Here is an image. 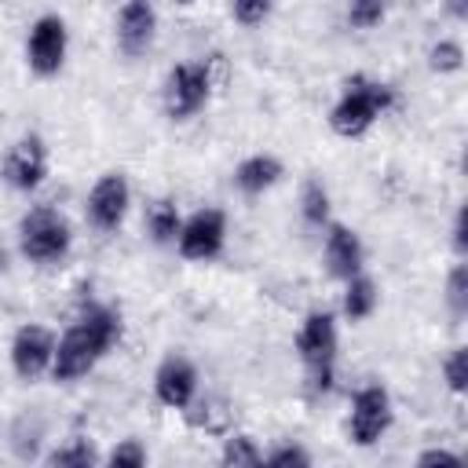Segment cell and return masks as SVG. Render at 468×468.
<instances>
[{"instance_id": "f546056e", "label": "cell", "mask_w": 468, "mask_h": 468, "mask_svg": "<svg viewBox=\"0 0 468 468\" xmlns=\"http://www.w3.org/2000/svg\"><path fill=\"white\" fill-rule=\"evenodd\" d=\"M453 252H457V260H464V252H468V234H464V208H457V216H453Z\"/></svg>"}, {"instance_id": "83f0119b", "label": "cell", "mask_w": 468, "mask_h": 468, "mask_svg": "<svg viewBox=\"0 0 468 468\" xmlns=\"http://www.w3.org/2000/svg\"><path fill=\"white\" fill-rule=\"evenodd\" d=\"M263 461L274 464V468H292V464H296V468H307V464H311V453H307L300 442H278L274 450L263 453Z\"/></svg>"}, {"instance_id": "5b68a950", "label": "cell", "mask_w": 468, "mask_h": 468, "mask_svg": "<svg viewBox=\"0 0 468 468\" xmlns=\"http://www.w3.org/2000/svg\"><path fill=\"white\" fill-rule=\"evenodd\" d=\"M212 88H216V55H212V58H186V62L168 66L165 84H161L165 113H168L172 121H190V117H197V113L208 106Z\"/></svg>"}, {"instance_id": "4dcf8cb0", "label": "cell", "mask_w": 468, "mask_h": 468, "mask_svg": "<svg viewBox=\"0 0 468 468\" xmlns=\"http://www.w3.org/2000/svg\"><path fill=\"white\" fill-rule=\"evenodd\" d=\"M442 7H446V15L453 22H464L468 18V0H442Z\"/></svg>"}, {"instance_id": "d4e9b609", "label": "cell", "mask_w": 468, "mask_h": 468, "mask_svg": "<svg viewBox=\"0 0 468 468\" xmlns=\"http://www.w3.org/2000/svg\"><path fill=\"white\" fill-rule=\"evenodd\" d=\"M274 11V0H230V18L241 26V29H256L271 18Z\"/></svg>"}, {"instance_id": "cb8c5ba5", "label": "cell", "mask_w": 468, "mask_h": 468, "mask_svg": "<svg viewBox=\"0 0 468 468\" xmlns=\"http://www.w3.org/2000/svg\"><path fill=\"white\" fill-rule=\"evenodd\" d=\"M442 380L450 395H464L468 391V347H453L442 358Z\"/></svg>"}, {"instance_id": "2e32d148", "label": "cell", "mask_w": 468, "mask_h": 468, "mask_svg": "<svg viewBox=\"0 0 468 468\" xmlns=\"http://www.w3.org/2000/svg\"><path fill=\"white\" fill-rule=\"evenodd\" d=\"M179 227H183V212H179V205H176L172 197H154V201L146 205V212H143V230H146V238H150L154 245H161V249L176 245Z\"/></svg>"}, {"instance_id": "9c48e42d", "label": "cell", "mask_w": 468, "mask_h": 468, "mask_svg": "<svg viewBox=\"0 0 468 468\" xmlns=\"http://www.w3.org/2000/svg\"><path fill=\"white\" fill-rule=\"evenodd\" d=\"M48 143L44 135L37 132H26L18 135L7 150H4V161H0V179L15 190V194H33L40 190V183L48 179Z\"/></svg>"}, {"instance_id": "d6986e66", "label": "cell", "mask_w": 468, "mask_h": 468, "mask_svg": "<svg viewBox=\"0 0 468 468\" xmlns=\"http://www.w3.org/2000/svg\"><path fill=\"white\" fill-rule=\"evenodd\" d=\"M44 461L55 464V468H91V464H102V453L91 446V439L73 435V439H66L62 446H55Z\"/></svg>"}, {"instance_id": "f1b7e54d", "label": "cell", "mask_w": 468, "mask_h": 468, "mask_svg": "<svg viewBox=\"0 0 468 468\" xmlns=\"http://www.w3.org/2000/svg\"><path fill=\"white\" fill-rule=\"evenodd\" d=\"M417 464L428 468V464H446V468H457L461 464V453L446 450V446H431V450H420L417 453Z\"/></svg>"}, {"instance_id": "52a82bcc", "label": "cell", "mask_w": 468, "mask_h": 468, "mask_svg": "<svg viewBox=\"0 0 468 468\" xmlns=\"http://www.w3.org/2000/svg\"><path fill=\"white\" fill-rule=\"evenodd\" d=\"M128 212H132V183H128V176L124 172H102L91 183L88 197H84V216H88L91 230L117 234L124 227Z\"/></svg>"}, {"instance_id": "ba28073f", "label": "cell", "mask_w": 468, "mask_h": 468, "mask_svg": "<svg viewBox=\"0 0 468 468\" xmlns=\"http://www.w3.org/2000/svg\"><path fill=\"white\" fill-rule=\"evenodd\" d=\"M69 55V29L62 15H40L33 18L29 33H26V66L37 77H58Z\"/></svg>"}, {"instance_id": "6da1fadb", "label": "cell", "mask_w": 468, "mask_h": 468, "mask_svg": "<svg viewBox=\"0 0 468 468\" xmlns=\"http://www.w3.org/2000/svg\"><path fill=\"white\" fill-rule=\"evenodd\" d=\"M124 322L121 311L99 300H88L77 318L62 329V336L55 340V358H51V377L58 384H73L80 377H88L117 344H121Z\"/></svg>"}, {"instance_id": "8fae6325", "label": "cell", "mask_w": 468, "mask_h": 468, "mask_svg": "<svg viewBox=\"0 0 468 468\" xmlns=\"http://www.w3.org/2000/svg\"><path fill=\"white\" fill-rule=\"evenodd\" d=\"M55 333L40 322H22L15 333H11V344H7V362H11V373L26 384L40 380L44 373H51V358H55Z\"/></svg>"}, {"instance_id": "8992f818", "label": "cell", "mask_w": 468, "mask_h": 468, "mask_svg": "<svg viewBox=\"0 0 468 468\" xmlns=\"http://www.w3.org/2000/svg\"><path fill=\"white\" fill-rule=\"evenodd\" d=\"M395 420V402L384 384H362L351 395V413H347V435L355 446H377Z\"/></svg>"}, {"instance_id": "7402d4cb", "label": "cell", "mask_w": 468, "mask_h": 468, "mask_svg": "<svg viewBox=\"0 0 468 468\" xmlns=\"http://www.w3.org/2000/svg\"><path fill=\"white\" fill-rule=\"evenodd\" d=\"M428 69L439 73V77L461 73V69H464V48H461V40H453V37L435 40V44L428 48Z\"/></svg>"}, {"instance_id": "603a6c76", "label": "cell", "mask_w": 468, "mask_h": 468, "mask_svg": "<svg viewBox=\"0 0 468 468\" xmlns=\"http://www.w3.org/2000/svg\"><path fill=\"white\" fill-rule=\"evenodd\" d=\"M442 300H446V307H450L453 318H464V314H468V267H464V263H453V267H450Z\"/></svg>"}, {"instance_id": "484cf974", "label": "cell", "mask_w": 468, "mask_h": 468, "mask_svg": "<svg viewBox=\"0 0 468 468\" xmlns=\"http://www.w3.org/2000/svg\"><path fill=\"white\" fill-rule=\"evenodd\" d=\"M102 461L113 464V468H143L150 461V453H146V446L139 439H121L110 453H102Z\"/></svg>"}, {"instance_id": "4fadbf2b", "label": "cell", "mask_w": 468, "mask_h": 468, "mask_svg": "<svg viewBox=\"0 0 468 468\" xmlns=\"http://www.w3.org/2000/svg\"><path fill=\"white\" fill-rule=\"evenodd\" d=\"M322 263L329 271V278L347 282L366 267V245L358 238V230H351L347 223H325L322 227Z\"/></svg>"}, {"instance_id": "44dd1931", "label": "cell", "mask_w": 468, "mask_h": 468, "mask_svg": "<svg viewBox=\"0 0 468 468\" xmlns=\"http://www.w3.org/2000/svg\"><path fill=\"white\" fill-rule=\"evenodd\" d=\"M223 464H263V450L249 431H227L223 435V450H219Z\"/></svg>"}, {"instance_id": "9a60e30c", "label": "cell", "mask_w": 468, "mask_h": 468, "mask_svg": "<svg viewBox=\"0 0 468 468\" xmlns=\"http://www.w3.org/2000/svg\"><path fill=\"white\" fill-rule=\"evenodd\" d=\"M282 176H285V165L274 157V154H249L245 161H238V168H234V186H238V194H245V197H263L267 190H274L278 183H282Z\"/></svg>"}, {"instance_id": "1f68e13d", "label": "cell", "mask_w": 468, "mask_h": 468, "mask_svg": "<svg viewBox=\"0 0 468 468\" xmlns=\"http://www.w3.org/2000/svg\"><path fill=\"white\" fill-rule=\"evenodd\" d=\"M172 4H179V7H190V4H197V0H172Z\"/></svg>"}, {"instance_id": "5bb4252c", "label": "cell", "mask_w": 468, "mask_h": 468, "mask_svg": "<svg viewBox=\"0 0 468 468\" xmlns=\"http://www.w3.org/2000/svg\"><path fill=\"white\" fill-rule=\"evenodd\" d=\"M117 48L128 58H143L157 40V11L150 0H124L117 11Z\"/></svg>"}, {"instance_id": "ac0fdd59", "label": "cell", "mask_w": 468, "mask_h": 468, "mask_svg": "<svg viewBox=\"0 0 468 468\" xmlns=\"http://www.w3.org/2000/svg\"><path fill=\"white\" fill-rule=\"evenodd\" d=\"M300 216L314 230H322L333 219V197H329V186L318 176L303 179V186H300Z\"/></svg>"}, {"instance_id": "4316f807", "label": "cell", "mask_w": 468, "mask_h": 468, "mask_svg": "<svg viewBox=\"0 0 468 468\" xmlns=\"http://www.w3.org/2000/svg\"><path fill=\"white\" fill-rule=\"evenodd\" d=\"M384 11H388V0H351L347 22L355 29H373V26L384 22Z\"/></svg>"}, {"instance_id": "277c9868", "label": "cell", "mask_w": 468, "mask_h": 468, "mask_svg": "<svg viewBox=\"0 0 468 468\" xmlns=\"http://www.w3.org/2000/svg\"><path fill=\"white\" fill-rule=\"evenodd\" d=\"M73 249L69 219L51 205H33L18 219V252L33 267H58Z\"/></svg>"}, {"instance_id": "7a4b0ae2", "label": "cell", "mask_w": 468, "mask_h": 468, "mask_svg": "<svg viewBox=\"0 0 468 468\" xmlns=\"http://www.w3.org/2000/svg\"><path fill=\"white\" fill-rule=\"evenodd\" d=\"M395 106H399V91L388 80H377L369 73H351L340 84L336 102L329 106V128L340 139H362Z\"/></svg>"}, {"instance_id": "30bf717a", "label": "cell", "mask_w": 468, "mask_h": 468, "mask_svg": "<svg viewBox=\"0 0 468 468\" xmlns=\"http://www.w3.org/2000/svg\"><path fill=\"white\" fill-rule=\"evenodd\" d=\"M227 245V216L223 208H197L190 216H183V227H179V238H176V252L186 260V263H208L223 252Z\"/></svg>"}, {"instance_id": "3957f363", "label": "cell", "mask_w": 468, "mask_h": 468, "mask_svg": "<svg viewBox=\"0 0 468 468\" xmlns=\"http://www.w3.org/2000/svg\"><path fill=\"white\" fill-rule=\"evenodd\" d=\"M336 347H340L336 314L325 307L307 311L296 329V358H300L303 380L314 395H325L336 384Z\"/></svg>"}, {"instance_id": "e0dca14e", "label": "cell", "mask_w": 468, "mask_h": 468, "mask_svg": "<svg viewBox=\"0 0 468 468\" xmlns=\"http://www.w3.org/2000/svg\"><path fill=\"white\" fill-rule=\"evenodd\" d=\"M377 303H380V289H377V282H373L366 271H358L355 278L344 282L340 311H344L347 322H366V318H373Z\"/></svg>"}, {"instance_id": "ffe728a7", "label": "cell", "mask_w": 468, "mask_h": 468, "mask_svg": "<svg viewBox=\"0 0 468 468\" xmlns=\"http://www.w3.org/2000/svg\"><path fill=\"white\" fill-rule=\"evenodd\" d=\"M183 413H190V420H194L197 428L212 431V435H227V431H230V410H227V402H223V399H216V395L194 399Z\"/></svg>"}, {"instance_id": "7c38bea8", "label": "cell", "mask_w": 468, "mask_h": 468, "mask_svg": "<svg viewBox=\"0 0 468 468\" xmlns=\"http://www.w3.org/2000/svg\"><path fill=\"white\" fill-rule=\"evenodd\" d=\"M197 384H201L197 366L179 351L165 355L154 369V395L165 410H186L197 399Z\"/></svg>"}]
</instances>
